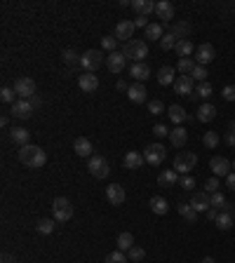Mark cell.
Masks as SVG:
<instances>
[{"mask_svg": "<svg viewBox=\"0 0 235 263\" xmlns=\"http://www.w3.org/2000/svg\"><path fill=\"white\" fill-rule=\"evenodd\" d=\"M132 10L137 12V17H148L155 12V2L153 0H132Z\"/></svg>", "mask_w": 235, "mask_h": 263, "instance_id": "cell-20", "label": "cell"}, {"mask_svg": "<svg viewBox=\"0 0 235 263\" xmlns=\"http://www.w3.org/2000/svg\"><path fill=\"white\" fill-rule=\"evenodd\" d=\"M106 263H127V254L116 249V252H111L106 256Z\"/></svg>", "mask_w": 235, "mask_h": 263, "instance_id": "cell-43", "label": "cell"}, {"mask_svg": "<svg viewBox=\"0 0 235 263\" xmlns=\"http://www.w3.org/2000/svg\"><path fill=\"white\" fill-rule=\"evenodd\" d=\"M7 125H10V117L2 116V117H0V127H7Z\"/></svg>", "mask_w": 235, "mask_h": 263, "instance_id": "cell-59", "label": "cell"}, {"mask_svg": "<svg viewBox=\"0 0 235 263\" xmlns=\"http://www.w3.org/2000/svg\"><path fill=\"white\" fill-rule=\"evenodd\" d=\"M195 66H198V63L188 57V59H179V63H176V71H179L181 75H188V73H193V68H195Z\"/></svg>", "mask_w": 235, "mask_h": 263, "instance_id": "cell-38", "label": "cell"}, {"mask_svg": "<svg viewBox=\"0 0 235 263\" xmlns=\"http://www.w3.org/2000/svg\"><path fill=\"white\" fill-rule=\"evenodd\" d=\"M235 223V216L231 211H219V216H216V228L219 231H231Z\"/></svg>", "mask_w": 235, "mask_h": 263, "instance_id": "cell-30", "label": "cell"}, {"mask_svg": "<svg viewBox=\"0 0 235 263\" xmlns=\"http://www.w3.org/2000/svg\"><path fill=\"white\" fill-rule=\"evenodd\" d=\"M73 150H75V155H80V158H92V141L87 137H78L73 141Z\"/></svg>", "mask_w": 235, "mask_h": 263, "instance_id": "cell-18", "label": "cell"}, {"mask_svg": "<svg viewBox=\"0 0 235 263\" xmlns=\"http://www.w3.org/2000/svg\"><path fill=\"white\" fill-rule=\"evenodd\" d=\"M158 183H160L162 188H172V186L179 183V174H176L174 169H165V172H160V176H158Z\"/></svg>", "mask_w": 235, "mask_h": 263, "instance_id": "cell-26", "label": "cell"}, {"mask_svg": "<svg viewBox=\"0 0 235 263\" xmlns=\"http://www.w3.org/2000/svg\"><path fill=\"white\" fill-rule=\"evenodd\" d=\"M101 63H104V52H101V50H87V52L80 57V66L85 68V73H94Z\"/></svg>", "mask_w": 235, "mask_h": 263, "instance_id": "cell-6", "label": "cell"}, {"mask_svg": "<svg viewBox=\"0 0 235 263\" xmlns=\"http://www.w3.org/2000/svg\"><path fill=\"white\" fill-rule=\"evenodd\" d=\"M87 169H89V174L94 176V179H106L111 167H108V160L104 155H92L89 162H87Z\"/></svg>", "mask_w": 235, "mask_h": 263, "instance_id": "cell-7", "label": "cell"}, {"mask_svg": "<svg viewBox=\"0 0 235 263\" xmlns=\"http://www.w3.org/2000/svg\"><path fill=\"white\" fill-rule=\"evenodd\" d=\"M170 33H174V35H176L179 40H186V35L191 33V24H188V21H176V24L172 26V31H170Z\"/></svg>", "mask_w": 235, "mask_h": 263, "instance_id": "cell-34", "label": "cell"}, {"mask_svg": "<svg viewBox=\"0 0 235 263\" xmlns=\"http://www.w3.org/2000/svg\"><path fill=\"white\" fill-rule=\"evenodd\" d=\"M101 47H104V50H108V54L116 52V47H118L116 35H106V38H101Z\"/></svg>", "mask_w": 235, "mask_h": 263, "instance_id": "cell-48", "label": "cell"}, {"mask_svg": "<svg viewBox=\"0 0 235 263\" xmlns=\"http://www.w3.org/2000/svg\"><path fill=\"white\" fill-rule=\"evenodd\" d=\"M170 141L174 148H183L186 146V141H188V132L183 129V127H176V129H172L170 132Z\"/></svg>", "mask_w": 235, "mask_h": 263, "instance_id": "cell-27", "label": "cell"}, {"mask_svg": "<svg viewBox=\"0 0 235 263\" xmlns=\"http://www.w3.org/2000/svg\"><path fill=\"white\" fill-rule=\"evenodd\" d=\"M203 263H216V261H214L212 256H205V259H203Z\"/></svg>", "mask_w": 235, "mask_h": 263, "instance_id": "cell-61", "label": "cell"}, {"mask_svg": "<svg viewBox=\"0 0 235 263\" xmlns=\"http://www.w3.org/2000/svg\"><path fill=\"white\" fill-rule=\"evenodd\" d=\"M106 63H108V71H111V73H122V71H125V66H127V57H125V54L122 52H111L108 54V59H106Z\"/></svg>", "mask_w": 235, "mask_h": 263, "instance_id": "cell-10", "label": "cell"}, {"mask_svg": "<svg viewBox=\"0 0 235 263\" xmlns=\"http://www.w3.org/2000/svg\"><path fill=\"white\" fill-rule=\"evenodd\" d=\"M127 99L132 101V104H146V87H144L141 83L129 85V89H127Z\"/></svg>", "mask_w": 235, "mask_h": 263, "instance_id": "cell-21", "label": "cell"}, {"mask_svg": "<svg viewBox=\"0 0 235 263\" xmlns=\"http://www.w3.org/2000/svg\"><path fill=\"white\" fill-rule=\"evenodd\" d=\"M176 42H179V38H176L174 33H165L162 40H160V47L167 52V50H174V47H176Z\"/></svg>", "mask_w": 235, "mask_h": 263, "instance_id": "cell-42", "label": "cell"}, {"mask_svg": "<svg viewBox=\"0 0 235 263\" xmlns=\"http://www.w3.org/2000/svg\"><path fill=\"white\" fill-rule=\"evenodd\" d=\"M162 24H148L146 26V40H162Z\"/></svg>", "mask_w": 235, "mask_h": 263, "instance_id": "cell-36", "label": "cell"}, {"mask_svg": "<svg viewBox=\"0 0 235 263\" xmlns=\"http://www.w3.org/2000/svg\"><path fill=\"white\" fill-rule=\"evenodd\" d=\"M226 186H228L231 190H235V172H231V174L226 176Z\"/></svg>", "mask_w": 235, "mask_h": 263, "instance_id": "cell-55", "label": "cell"}, {"mask_svg": "<svg viewBox=\"0 0 235 263\" xmlns=\"http://www.w3.org/2000/svg\"><path fill=\"white\" fill-rule=\"evenodd\" d=\"M233 216H235V209H233Z\"/></svg>", "mask_w": 235, "mask_h": 263, "instance_id": "cell-63", "label": "cell"}, {"mask_svg": "<svg viewBox=\"0 0 235 263\" xmlns=\"http://www.w3.org/2000/svg\"><path fill=\"white\" fill-rule=\"evenodd\" d=\"M148 207L153 214H158V216H165L167 214V209H170V205H167V200L162 198V195H153L148 202Z\"/></svg>", "mask_w": 235, "mask_h": 263, "instance_id": "cell-24", "label": "cell"}, {"mask_svg": "<svg viewBox=\"0 0 235 263\" xmlns=\"http://www.w3.org/2000/svg\"><path fill=\"white\" fill-rule=\"evenodd\" d=\"M106 200L113 205V207H120V205H125L127 200V195H125V188L120 186V183H111L106 188Z\"/></svg>", "mask_w": 235, "mask_h": 263, "instance_id": "cell-9", "label": "cell"}, {"mask_svg": "<svg viewBox=\"0 0 235 263\" xmlns=\"http://www.w3.org/2000/svg\"><path fill=\"white\" fill-rule=\"evenodd\" d=\"M219 188H221V183H219V179H216V176H212V179L205 181V193L214 195V193H219Z\"/></svg>", "mask_w": 235, "mask_h": 263, "instance_id": "cell-47", "label": "cell"}, {"mask_svg": "<svg viewBox=\"0 0 235 263\" xmlns=\"http://www.w3.org/2000/svg\"><path fill=\"white\" fill-rule=\"evenodd\" d=\"M191 207L195 211H207L209 207H212V200H209V193H205V190H200V193H193L191 198Z\"/></svg>", "mask_w": 235, "mask_h": 263, "instance_id": "cell-16", "label": "cell"}, {"mask_svg": "<svg viewBox=\"0 0 235 263\" xmlns=\"http://www.w3.org/2000/svg\"><path fill=\"white\" fill-rule=\"evenodd\" d=\"M174 80H176V75H174L172 66H162L160 71H158V83L160 85H174Z\"/></svg>", "mask_w": 235, "mask_h": 263, "instance_id": "cell-32", "label": "cell"}, {"mask_svg": "<svg viewBox=\"0 0 235 263\" xmlns=\"http://www.w3.org/2000/svg\"><path fill=\"white\" fill-rule=\"evenodd\" d=\"M12 116L19 117V120H29L33 116V104L29 99H19L17 104H12Z\"/></svg>", "mask_w": 235, "mask_h": 263, "instance_id": "cell-13", "label": "cell"}, {"mask_svg": "<svg viewBox=\"0 0 235 263\" xmlns=\"http://www.w3.org/2000/svg\"><path fill=\"white\" fill-rule=\"evenodd\" d=\"M14 94H17V92H14L12 87H2V89H0V99H2L5 104H17V101H14Z\"/></svg>", "mask_w": 235, "mask_h": 263, "instance_id": "cell-49", "label": "cell"}, {"mask_svg": "<svg viewBox=\"0 0 235 263\" xmlns=\"http://www.w3.org/2000/svg\"><path fill=\"white\" fill-rule=\"evenodd\" d=\"M233 167H235V162H233Z\"/></svg>", "mask_w": 235, "mask_h": 263, "instance_id": "cell-64", "label": "cell"}, {"mask_svg": "<svg viewBox=\"0 0 235 263\" xmlns=\"http://www.w3.org/2000/svg\"><path fill=\"white\" fill-rule=\"evenodd\" d=\"M148 113H150V116H162V113H165V104H162V101H158V99L148 101Z\"/></svg>", "mask_w": 235, "mask_h": 263, "instance_id": "cell-46", "label": "cell"}, {"mask_svg": "<svg viewBox=\"0 0 235 263\" xmlns=\"http://www.w3.org/2000/svg\"><path fill=\"white\" fill-rule=\"evenodd\" d=\"M221 96H224L226 101H235V85H226L224 89H221Z\"/></svg>", "mask_w": 235, "mask_h": 263, "instance_id": "cell-52", "label": "cell"}, {"mask_svg": "<svg viewBox=\"0 0 235 263\" xmlns=\"http://www.w3.org/2000/svg\"><path fill=\"white\" fill-rule=\"evenodd\" d=\"M29 101L33 104V108H35V106H40V99H38V96H33V99H29Z\"/></svg>", "mask_w": 235, "mask_h": 263, "instance_id": "cell-60", "label": "cell"}, {"mask_svg": "<svg viewBox=\"0 0 235 263\" xmlns=\"http://www.w3.org/2000/svg\"><path fill=\"white\" fill-rule=\"evenodd\" d=\"M231 134H235V122H231Z\"/></svg>", "mask_w": 235, "mask_h": 263, "instance_id": "cell-62", "label": "cell"}, {"mask_svg": "<svg viewBox=\"0 0 235 263\" xmlns=\"http://www.w3.org/2000/svg\"><path fill=\"white\" fill-rule=\"evenodd\" d=\"M52 214H54V221L66 223L73 219V205L68 198H54L52 202Z\"/></svg>", "mask_w": 235, "mask_h": 263, "instance_id": "cell-3", "label": "cell"}, {"mask_svg": "<svg viewBox=\"0 0 235 263\" xmlns=\"http://www.w3.org/2000/svg\"><path fill=\"white\" fill-rule=\"evenodd\" d=\"M193 80H198V83H205V78H207V71H205V66H195L191 73Z\"/></svg>", "mask_w": 235, "mask_h": 263, "instance_id": "cell-51", "label": "cell"}, {"mask_svg": "<svg viewBox=\"0 0 235 263\" xmlns=\"http://www.w3.org/2000/svg\"><path fill=\"white\" fill-rule=\"evenodd\" d=\"M216 216H219V209H216V207H209V209H207V219H209V221H216Z\"/></svg>", "mask_w": 235, "mask_h": 263, "instance_id": "cell-56", "label": "cell"}, {"mask_svg": "<svg viewBox=\"0 0 235 263\" xmlns=\"http://www.w3.org/2000/svg\"><path fill=\"white\" fill-rule=\"evenodd\" d=\"M209 200H212V207H216L219 211H228V207H231L224 193H214V195H209Z\"/></svg>", "mask_w": 235, "mask_h": 263, "instance_id": "cell-37", "label": "cell"}, {"mask_svg": "<svg viewBox=\"0 0 235 263\" xmlns=\"http://www.w3.org/2000/svg\"><path fill=\"white\" fill-rule=\"evenodd\" d=\"M0 263H17V259H14L12 254H2V256H0Z\"/></svg>", "mask_w": 235, "mask_h": 263, "instance_id": "cell-57", "label": "cell"}, {"mask_svg": "<svg viewBox=\"0 0 235 263\" xmlns=\"http://www.w3.org/2000/svg\"><path fill=\"white\" fill-rule=\"evenodd\" d=\"M174 50H176V54H179V59H188V57L195 52V47H193V42L188 40V38L176 42V47H174Z\"/></svg>", "mask_w": 235, "mask_h": 263, "instance_id": "cell-31", "label": "cell"}, {"mask_svg": "<svg viewBox=\"0 0 235 263\" xmlns=\"http://www.w3.org/2000/svg\"><path fill=\"white\" fill-rule=\"evenodd\" d=\"M176 211H179V216H181L183 221H188V223L198 221V211L191 207V202H181V205L176 207Z\"/></svg>", "mask_w": 235, "mask_h": 263, "instance_id": "cell-28", "label": "cell"}, {"mask_svg": "<svg viewBox=\"0 0 235 263\" xmlns=\"http://www.w3.org/2000/svg\"><path fill=\"white\" fill-rule=\"evenodd\" d=\"M167 116H170V120L172 122H176V125H181L183 120H186V111H183L181 106H170V108H167Z\"/></svg>", "mask_w": 235, "mask_h": 263, "instance_id": "cell-35", "label": "cell"}, {"mask_svg": "<svg viewBox=\"0 0 235 263\" xmlns=\"http://www.w3.org/2000/svg\"><path fill=\"white\" fill-rule=\"evenodd\" d=\"M155 14H158V19L167 24V21L174 19V5L170 0H160V2H155Z\"/></svg>", "mask_w": 235, "mask_h": 263, "instance_id": "cell-19", "label": "cell"}, {"mask_svg": "<svg viewBox=\"0 0 235 263\" xmlns=\"http://www.w3.org/2000/svg\"><path fill=\"white\" fill-rule=\"evenodd\" d=\"M209 167H212V172H214V176H216V179L231 174V162H228L226 158H221V155H214V158L209 160Z\"/></svg>", "mask_w": 235, "mask_h": 263, "instance_id": "cell-14", "label": "cell"}, {"mask_svg": "<svg viewBox=\"0 0 235 263\" xmlns=\"http://www.w3.org/2000/svg\"><path fill=\"white\" fill-rule=\"evenodd\" d=\"M134 21H118L116 24V40H122V42H129L132 35H134Z\"/></svg>", "mask_w": 235, "mask_h": 263, "instance_id": "cell-12", "label": "cell"}, {"mask_svg": "<svg viewBox=\"0 0 235 263\" xmlns=\"http://www.w3.org/2000/svg\"><path fill=\"white\" fill-rule=\"evenodd\" d=\"M116 244H118V249H120V252H129V249L134 247V237H132V233H120Z\"/></svg>", "mask_w": 235, "mask_h": 263, "instance_id": "cell-33", "label": "cell"}, {"mask_svg": "<svg viewBox=\"0 0 235 263\" xmlns=\"http://www.w3.org/2000/svg\"><path fill=\"white\" fill-rule=\"evenodd\" d=\"M19 162L31 169H40V167H45V162H47V153H45L40 146H31V144H29V146L19 148Z\"/></svg>", "mask_w": 235, "mask_h": 263, "instance_id": "cell-1", "label": "cell"}, {"mask_svg": "<svg viewBox=\"0 0 235 263\" xmlns=\"http://www.w3.org/2000/svg\"><path fill=\"white\" fill-rule=\"evenodd\" d=\"M212 85L207 83V80H205V83H200L198 85V89H195V96H203V99H209V96H212Z\"/></svg>", "mask_w": 235, "mask_h": 263, "instance_id": "cell-44", "label": "cell"}, {"mask_svg": "<svg viewBox=\"0 0 235 263\" xmlns=\"http://www.w3.org/2000/svg\"><path fill=\"white\" fill-rule=\"evenodd\" d=\"M134 26H137V29H144V31H146L148 21H146V17H137V19H134Z\"/></svg>", "mask_w": 235, "mask_h": 263, "instance_id": "cell-54", "label": "cell"}, {"mask_svg": "<svg viewBox=\"0 0 235 263\" xmlns=\"http://www.w3.org/2000/svg\"><path fill=\"white\" fill-rule=\"evenodd\" d=\"M35 231L40 233V235H52L54 221H52V219H40V221L35 223Z\"/></svg>", "mask_w": 235, "mask_h": 263, "instance_id": "cell-39", "label": "cell"}, {"mask_svg": "<svg viewBox=\"0 0 235 263\" xmlns=\"http://www.w3.org/2000/svg\"><path fill=\"white\" fill-rule=\"evenodd\" d=\"M214 117H216V106L214 104H203L198 108V120L200 122H212Z\"/></svg>", "mask_w": 235, "mask_h": 263, "instance_id": "cell-29", "label": "cell"}, {"mask_svg": "<svg viewBox=\"0 0 235 263\" xmlns=\"http://www.w3.org/2000/svg\"><path fill=\"white\" fill-rule=\"evenodd\" d=\"M14 92L22 96V99H33V96H35V83H33L31 78H19V80L14 83Z\"/></svg>", "mask_w": 235, "mask_h": 263, "instance_id": "cell-11", "label": "cell"}, {"mask_svg": "<svg viewBox=\"0 0 235 263\" xmlns=\"http://www.w3.org/2000/svg\"><path fill=\"white\" fill-rule=\"evenodd\" d=\"M224 141L228 144V146H235V134H231V132H228V134L224 137Z\"/></svg>", "mask_w": 235, "mask_h": 263, "instance_id": "cell-58", "label": "cell"}, {"mask_svg": "<svg viewBox=\"0 0 235 263\" xmlns=\"http://www.w3.org/2000/svg\"><path fill=\"white\" fill-rule=\"evenodd\" d=\"M10 139L14 141V144H19V146H29V141H31V132H29L26 127H12Z\"/></svg>", "mask_w": 235, "mask_h": 263, "instance_id": "cell-22", "label": "cell"}, {"mask_svg": "<svg viewBox=\"0 0 235 263\" xmlns=\"http://www.w3.org/2000/svg\"><path fill=\"white\" fill-rule=\"evenodd\" d=\"M179 186H181L183 190H193L195 188V179H193L191 174H183L181 179H179Z\"/></svg>", "mask_w": 235, "mask_h": 263, "instance_id": "cell-50", "label": "cell"}, {"mask_svg": "<svg viewBox=\"0 0 235 263\" xmlns=\"http://www.w3.org/2000/svg\"><path fill=\"white\" fill-rule=\"evenodd\" d=\"M144 256H146V249H141V247H132V249L127 252V259L129 261H134V263L144 261Z\"/></svg>", "mask_w": 235, "mask_h": 263, "instance_id": "cell-45", "label": "cell"}, {"mask_svg": "<svg viewBox=\"0 0 235 263\" xmlns=\"http://www.w3.org/2000/svg\"><path fill=\"white\" fill-rule=\"evenodd\" d=\"M122 54H125L127 59H132L134 63H144V59L148 57V42L132 38L129 42H125V47H122Z\"/></svg>", "mask_w": 235, "mask_h": 263, "instance_id": "cell-2", "label": "cell"}, {"mask_svg": "<svg viewBox=\"0 0 235 263\" xmlns=\"http://www.w3.org/2000/svg\"><path fill=\"white\" fill-rule=\"evenodd\" d=\"M219 141H221V137H219L216 132H205L203 144H205V146H207V148H209V150H214V148L219 146Z\"/></svg>", "mask_w": 235, "mask_h": 263, "instance_id": "cell-41", "label": "cell"}, {"mask_svg": "<svg viewBox=\"0 0 235 263\" xmlns=\"http://www.w3.org/2000/svg\"><path fill=\"white\" fill-rule=\"evenodd\" d=\"M195 165H198V155L195 153H191V150H181L176 158H174V172L176 174H191L193 169H195Z\"/></svg>", "mask_w": 235, "mask_h": 263, "instance_id": "cell-4", "label": "cell"}, {"mask_svg": "<svg viewBox=\"0 0 235 263\" xmlns=\"http://www.w3.org/2000/svg\"><path fill=\"white\" fill-rule=\"evenodd\" d=\"M214 59H216V50H214V45L203 42L200 47H195V63H198V66H207V63H212Z\"/></svg>", "mask_w": 235, "mask_h": 263, "instance_id": "cell-8", "label": "cell"}, {"mask_svg": "<svg viewBox=\"0 0 235 263\" xmlns=\"http://www.w3.org/2000/svg\"><path fill=\"white\" fill-rule=\"evenodd\" d=\"M144 162H146L144 153H137V150H129L127 155H125V160H122V165H125L127 169H141L144 167Z\"/></svg>", "mask_w": 235, "mask_h": 263, "instance_id": "cell-23", "label": "cell"}, {"mask_svg": "<svg viewBox=\"0 0 235 263\" xmlns=\"http://www.w3.org/2000/svg\"><path fill=\"white\" fill-rule=\"evenodd\" d=\"M174 92H176V94L193 96V78L191 75H176V80H174Z\"/></svg>", "mask_w": 235, "mask_h": 263, "instance_id": "cell-17", "label": "cell"}, {"mask_svg": "<svg viewBox=\"0 0 235 263\" xmlns=\"http://www.w3.org/2000/svg\"><path fill=\"white\" fill-rule=\"evenodd\" d=\"M61 57H64V63H66V66L75 68V66H80V57H83V54H75L73 50H64V54H61Z\"/></svg>", "mask_w": 235, "mask_h": 263, "instance_id": "cell-40", "label": "cell"}, {"mask_svg": "<svg viewBox=\"0 0 235 263\" xmlns=\"http://www.w3.org/2000/svg\"><path fill=\"white\" fill-rule=\"evenodd\" d=\"M153 134H155L158 139H165V137H170V129H167L165 125H155L153 127Z\"/></svg>", "mask_w": 235, "mask_h": 263, "instance_id": "cell-53", "label": "cell"}, {"mask_svg": "<svg viewBox=\"0 0 235 263\" xmlns=\"http://www.w3.org/2000/svg\"><path fill=\"white\" fill-rule=\"evenodd\" d=\"M129 75H132L137 83H144V80H148V78H150V68L146 66V63H132Z\"/></svg>", "mask_w": 235, "mask_h": 263, "instance_id": "cell-25", "label": "cell"}, {"mask_svg": "<svg viewBox=\"0 0 235 263\" xmlns=\"http://www.w3.org/2000/svg\"><path fill=\"white\" fill-rule=\"evenodd\" d=\"M144 158H146V165H150V167H160L162 162H165V158H167V150H165L162 144H148Z\"/></svg>", "mask_w": 235, "mask_h": 263, "instance_id": "cell-5", "label": "cell"}, {"mask_svg": "<svg viewBox=\"0 0 235 263\" xmlns=\"http://www.w3.org/2000/svg\"><path fill=\"white\" fill-rule=\"evenodd\" d=\"M78 87H80L85 94H92V92H96V87H99V78H96L94 73H83L78 78Z\"/></svg>", "mask_w": 235, "mask_h": 263, "instance_id": "cell-15", "label": "cell"}]
</instances>
